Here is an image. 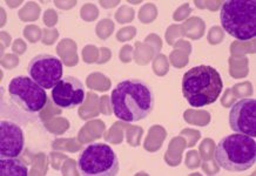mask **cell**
Returning <instances> with one entry per match:
<instances>
[{
    "mask_svg": "<svg viewBox=\"0 0 256 176\" xmlns=\"http://www.w3.org/2000/svg\"><path fill=\"white\" fill-rule=\"evenodd\" d=\"M2 176H28V169L16 158H2L0 160Z\"/></svg>",
    "mask_w": 256,
    "mask_h": 176,
    "instance_id": "11",
    "label": "cell"
},
{
    "mask_svg": "<svg viewBox=\"0 0 256 176\" xmlns=\"http://www.w3.org/2000/svg\"><path fill=\"white\" fill-rule=\"evenodd\" d=\"M28 76L44 90H53L62 79V62L50 54H39L33 58L28 67Z\"/></svg>",
    "mask_w": 256,
    "mask_h": 176,
    "instance_id": "7",
    "label": "cell"
},
{
    "mask_svg": "<svg viewBox=\"0 0 256 176\" xmlns=\"http://www.w3.org/2000/svg\"><path fill=\"white\" fill-rule=\"evenodd\" d=\"M224 90L221 74L214 67L201 65L187 70L182 78V94L194 108L214 104Z\"/></svg>",
    "mask_w": 256,
    "mask_h": 176,
    "instance_id": "2",
    "label": "cell"
},
{
    "mask_svg": "<svg viewBox=\"0 0 256 176\" xmlns=\"http://www.w3.org/2000/svg\"><path fill=\"white\" fill-rule=\"evenodd\" d=\"M25 138L18 124L2 120L0 122V156L18 158L24 150Z\"/></svg>",
    "mask_w": 256,
    "mask_h": 176,
    "instance_id": "10",
    "label": "cell"
},
{
    "mask_svg": "<svg viewBox=\"0 0 256 176\" xmlns=\"http://www.w3.org/2000/svg\"><path fill=\"white\" fill-rule=\"evenodd\" d=\"M224 30L240 42H248L256 36L255 0H226L220 11Z\"/></svg>",
    "mask_w": 256,
    "mask_h": 176,
    "instance_id": "4",
    "label": "cell"
},
{
    "mask_svg": "<svg viewBox=\"0 0 256 176\" xmlns=\"http://www.w3.org/2000/svg\"><path fill=\"white\" fill-rule=\"evenodd\" d=\"M229 126L235 133L256 138V100L252 98L238 100L229 112Z\"/></svg>",
    "mask_w": 256,
    "mask_h": 176,
    "instance_id": "8",
    "label": "cell"
},
{
    "mask_svg": "<svg viewBox=\"0 0 256 176\" xmlns=\"http://www.w3.org/2000/svg\"><path fill=\"white\" fill-rule=\"evenodd\" d=\"M215 161L224 170L241 172L248 170L256 161L254 138L235 133L222 138L215 148Z\"/></svg>",
    "mask_w": 256,
    "mask_h": 176,
    "instance_id": "3",
    "label": "cell"
},
{
    "mask_svg": "<svg viewBox=\"0 0 256 176\" xmlns=\"http://www.w3.org/2000/svg\"><path fill=\"white\" fill-rule=\"evenodd\" d=\"M8 94L13 102L26 113H38L47 104L46 90L28 76L13 78L8 84Z\"/></svg>",
    "mask_w": 256,
    "mask_h": 176,
    "instance_id": "6",
    "label": "cell"
},
{
    "mask_svg": "<svg viewBox=\"0 0 256 176\" xmlns=\"http://www.w3.org/2000/svg\"><path fill=\"white\" fill-rule=\"evenodd\" d=\"M78 169L85 176H116L119 172L120 164L108 144H92L79 155Z\"/></svg>",
    "mask_w": 256,
    "mask_h": 176,
    "instance_id": "5",
    "label": "cell"
},
{
    "mask_svg": "<svg viewBox=\"0 0 256 176\" xmlns=\"http://www.w3.org/2000/svg\"><path fill=\"white\" fill-rule=\"evenodd\" d=\"M113 113L119 120L138 122L153 112L156 96L150 84L140 79L120 81L110 96Z\"/></svg>",
    "mask_w": 256,
    "mask_h": 176,
    "instance_id": "1",
    "label": "cell"
},
{
    "mask_svg": "<svg viewBox=\"0 0 256 176\" xmlns=\"http://www.w3.org/2000/svg\"><path fill=\"white\" fill-rule=\"evenodd\" d=\"M52 100L62 110H72L80 106L85 100V90L82 81L76 78L64 76L52 90Z\"/></svg>",
    "mask_w": 256,
    "mask_h": 176,
    "instance_id": "9",
    "label": "cell"
}]
</instances>
